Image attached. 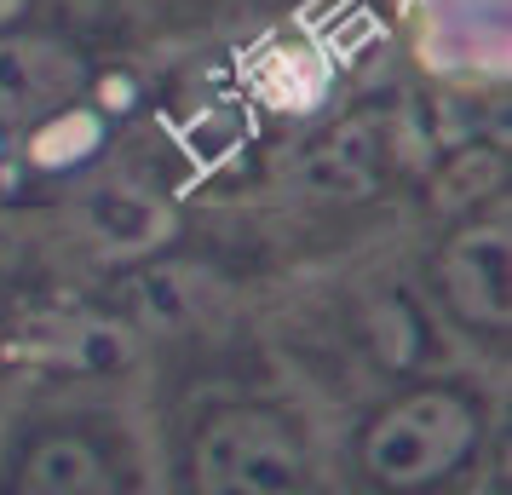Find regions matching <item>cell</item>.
Here are the masks:
<instances>
[{
    "mask_svg": "<svg viewBox=\"0 0 512 495\" xmlns=\"http://www.w3.org/2000/svg\"><path fill=\"white\" fill-rule=\"evenodd\" d=\"M87 87V70L58 41H6L0 47V121L52 116Z\"/></svg>",
    "mask_w": 512,
    "mask_h": 495,
    "instance_id": "277c9868",
    "label": "cell"
},
{
    "mask_svg": "<svg viewBox=\"0 0 512 495\" xmlns=\"http://www.w3.org/2000/svg\"><path fill=\"white\" fill-rule=\"evenodd\" d=\"M110 484H116L110 461L87 438H75V432L41 438L24 455V467H18V490H29V495H104Z\"/></svg>",
    "mask_w": 512,
    "mask_h": 495,
    "instance_id": "5b68a950",
    "label": "cell"
},
{
    "mask_svg": "<svg viewBox=\"0 0 512 495\" xmlns=\"http://www.w3.org/2000/svg\"><path fill=\"white\" fill-rule=\"evenodd\" d=\"M87 219L98 225L104 242H116V248H150V242H162L167 225H173V213L162 202H150V196H127V190H98L93 202H87Z\"/></svg>",
    "mask_w": 512,
    "mask_h": 495,
    "instance_id": "52a82bcc",
    "label": "cell"
},
{
    "mask_svg": "<svg viewBox=\"0 0 512 495\" xmlns=\"http://www.w3.org/2000/svg\"><path fill=\"white\" fill-rule=\"evenodd\" d=\"M478 444V409L449 386L403 392L363 432V467L386 490H420L461 467Z\"/></svg>",
    "mask_w": 512,
    "mask_h": 495,
    "instance_id": "6da1fadb",
    "label": "cell"
},
{
    "mask_svg": "<svg viewBox=\"0 0 512 495\" xmlns=\"http://www.w3.org/2000/svg\"><path fill=\"white\" fill-rule=\"evenodd\" d=\"M507 277H512L507 219H478V225H466V231H455L443 242L438 283H443V300L455 306L461 323L489 329V334H507V323H512Z\"/></svg>",
    "mask_w": 512,
    "mask_h": 495,
    "instance_id": "3957f363",
    "label": "cell"
},
{
    "mask_svg": "<svg viewBox=\"0 0 512 495\" xmlns=\"http://www.w3.org/2000/svg\"><path fill=\"white\" fill-rule=\"evenodd\" d=\"M190 472L208 495H288L305 484V444L282 415L259 403H231L202 421Z\"/></svg>",
    "mask_w": 512,
    "mask_h": 495,
    "instance_id": "7a4b0ae2",
    "label": "cell"
},
{
    "mask_svg": "<svg viewBox=\"0 0 512 495\" xmlns=\"http://www.w3.org/2000/svg\"><path fill=\"white\" fill-rule=\"evenodd\" d=\"M374 173H380V127L374 121H346L305 167V179L334 190V196H363L374 185Z\"/></svg>",
    "mask_w": 512,
    "mask_h": 495,
    "instance_id": "8992f818",
    "label": "cell"
},
{
    "mask_svg": "<svg viewBox=\"0 0 512 495\" xmlns=\"http://www.w3.org/2000/svg\"><path fill=\"white\" fill-rule=\"evenodd\" d=\"M98 144H104V121L87 110V104H58L52 116H41V127H35V139H29V156H35V167H52V173H64V167L87 162Z\"/></svg>",
    "mask_w": 512,
    "mask_h": 495,
    "instance_id": "ba28073f",
    "label": "cell"
}]
</instances>
